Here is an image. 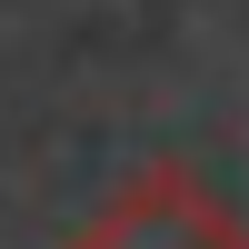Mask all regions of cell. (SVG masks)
Segmentation results:
<instances>
[{"label": "cell", "instance_id": "6da1fadb", "mask_svg": "<svg viewBox=\"0 0 249 249\" xmlns=\"http://www.w3.org/2000/svg\"><path fill=\"white\" fill-rule=\"evenodd\" d=\"M70 249H249V219L190 170V160H140V170L70 230Z\"/></svg>", "mask_w": 249, "mask_h": 249}]
</instances>
